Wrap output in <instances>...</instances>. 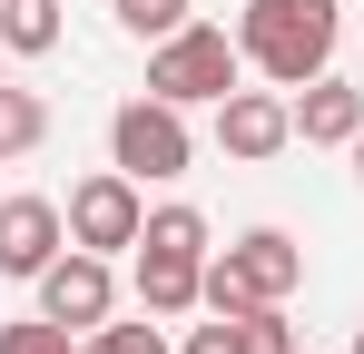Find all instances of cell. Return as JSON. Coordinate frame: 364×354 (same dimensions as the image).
<instances>
[{
    "mask_svg": "<svg viewBox=\"0 0 364 354\" xmlns=\"http://www.w3.org/2000/svg\"><path fill=\"white\" fill-rule=\"evenodd\" d=\"M237 50H246V69H266L276 89L325 79V59H335V0H246Z\"/></svg>",
    "mask_w": 364,
    "mask_h": 354,
    "instance_id": "6da1fadb",
    "label": "cell"
},
{
    "mask_svg": "<svg viewBox=\"0 0 364 354\" xmlns=\"http://www.w3.org/2000/svg\"><path fill=\"white\" fill-rule=\"evenodd\" d=\"M296 286H305V246L286 227H256L227 256H207V315H256V305H286Z\"/></svg>",
    "mask_w": 364,
    "mask_h": 354,
    "instance_id": "7a4b0ae2",
    "label": "cell"
},
{
    "mask_svg": "<svg viewBox=\"0 0 364 354\" xmlns=\"http://www.w3.org/2000/svg\"><path fill=\"white\" fill-rule=\"evenodd\" d=\"M237 69H246V50L227 40V30H197V20H187L178 40H158V50H148V99H178V109L227 99V89H237Z\"/></svg>",
    "mask_w": 364,
    "mask_h": 354,
    "instance_id": "3957f363",
    "label": "cell"
},
{
    "mask_svg": "<svg viewBox=\"0 0 364 354\" xmlns=\"http://www.w3.org/2000/svg\"><path fill=\"white\" fill-rule=\"evenodd\" d=\"M197 158V138H187V109L178 99H128L109 118V168H128L138 187H158V177H187Z\"/></svg>",
    "mask_w": 364,
    "mask_h": 354,
    "instance_id": "277c9868",
    "label": "cell"
},
{
    "mask_svg": "<svg viewBox=\"0 0 364 354\" xmlns=\"http://www.w3.org/2000/svg\"><path fill=\"white\" fill-rule=\"evenodd\" d=\"M69 246H89V256H119V246H138V227H148V197H138V177L128 168H99L69 187Z\"/></svg>",
    "mask_w": 364,
    "mask_h": 354,
    "instance_id": "5b68a950",
    "label": "cell"
},
{
    "mask_svg": "<svg viewBox=\"0 0 364 354\" xmlns=\"http://www.w3.org/2000/svg\"><path fill=\"white\" fill-rule=\"evenodd\" d=\"M217 148H227L237 168L286 158V148H296V99H286V89H227V99H217Z\"/></svg>",
    "mask_w": 364,
    "mask_h": 354,
    "instance_id": "8992f818",
    "label": "cell"
},
{
    "mask_svg": "<svg viewBox=\"0 0 364 354\" xmlns=\"http://www.w3.org/2000/svg\"><path fill=\"white\" fill-rule=\"evenodd\" d=\"M109 305H119V276H109V256H89V246H69L40 266V315H60L69 335H99L109 325Z\"/></svg>",
    "mask_w": 364,
    "mask_h": 354,
    "instance_id": "52a82bcc",
    "label": "cell"
},
{
    "mask_svg": "<svg viewBox=\"0 0 364 354\" xmlns=\"http://www.w3.org/2000/svg\"><path fill=\"white\" fill-rule=\"evenodd\" d=\"M69 246V217L60 197H0V276H30L40 286V266Z\"/></svg>",
    "mask_w": 364,
    "mask_h": 354,
    "instance_id": "ba28073f",
    "label": "cell"
},
{
    "mask_svg": "<svg viewBox=\"0 0 364 354\" xmlns=\"http://www.w3.org/2000/svg\"><path fill=\"white\" fill-rule=\"evenodd\" d=\"M355 128H364V89H355V79L325 69V79L296 89V138H305V148H355Z\"/></svg>",
    "mask_w": 364,
    "mask_h": 354,
    "instance_id": "9c48e42d",
    "label": "cell"
},
{
    "mask_svg": "<svg viewBox=\"0 0 364 354\" xmlns=\"http://www.w3.org/2000/svg\"><path fill=\"white\" fill-rule=\"evenodd\" d=\"M138 305L168 325V315H197L207 305V256H168V246H138Z\"/></svg>",
    "mask_w": 364,
    "mask_h": 354,
    "instance_id": "30bf717a",
    "label": "cell"
},
{
    "mask_svg": "<svg viewBox=\"0 0 364 354\" xmlns=\"http://www.w3.org/2000/svg\"><path fill=\"white\" fill-rule=\"evenodd\" d=\"M0 50L10 59H50L60 50V0H0Z\"/></svg>",
    "mask_w": 364,
    "mask_h": 354,
    "instance_id": "8fae6325",
    "label": "cell"
},
{
    "mask_svg": "<svg viewBox=\"0 0 364 354\" xmlns=\"http://www.w3.org/2000/svg\"><path fill=\"white\" fill-rule=\"evenodd\" d=\"M40 138H50V109H40V89H10V79H0V168H10V158H30Z\"/></svg>",
    "mask_w": 364,
    "mask_h": 354,
    "instance_id": "7c38bea8",
    "label": "cell"
},
{
    "mask_svg": "<svg viewBox=\"0 0 364 354\" xmlns=\"http://www.w3.org/2000/svg\"><path fill=\"white\" fill-rule=\"evenodd\" d=\"M138 246H168V256H207V217H197V207H148Z\"/></svg>",
    "mask_w": 364,
    "mask_h": 354,
    "instance_id": "4fadbf2b",
    "label": "cell"
},
{
    "mask_svg": "<svg viewBox=\"0 0 364 354\" xmlns=\"http://www.w3.org/2000/svg\"><path fill=\"white\" fill-rule=\"evenodd\" d=\"M119 30L158 50V40H178V30H187V0H119Z\"/></svg>",
    "mask_w": 364,
    "mask_h": 354,
    "instance_id": "5bb4252c",
    "label": "cell"
},
{
    "mask_svg": "<svg viewBox=\"0 0 364 354\" xmlns=\"http://www.w3.org/2000/svg\"><path fill=\"white\" fill-rule=\"evenodd\" d=\"M0 354H79V345L60 315H20V325H0Z\"/></svg>",
    "mask_w": 364,
    "mask_h": 354,
    "instance_id": "9a60e30c",
    "label": "cell"
},
{
    "mask_svg": "<svg viewBox=\"0 0 364 354\" xmlns=\"http://www.w3.org/2000/svg\"><path fill=\"white\" fill-rule=\"evenodd\" d=\"M246 325V354H296V325H286V305H256V315H237Z\"/></svg>",
    "mask_w": 364,
    "mask_h": 354,
    "instance_id": "2e32d148",
    "label": "cell"
},
{
    "mask_svg": "<svg viewBox=\"0 0 364 354\" xmlns=\"http://www.w3.org/2000/svg\"><path fill=\"white\" fill-rule=\"evenodd\" d=\"M79 354H168V335H158V325H99Z\"/></svg>",
    "mask_w": 364,
    "mask_h": 354,
    "instance_id": "e0dca14e",
    "label": "cell"
},
{
    "mask_svg": "<svg viewBox=\"0 0 364 354\" xmlns=\"http://www.w3.org/2000/svg\"><path fill=\"white\" fill-rule=\"evenodd\" d=\"M187 354H246V325L217 315V325H187Z\"/></svg>",
    "mask_w": 364,
    "mask_h": 354,
    "instance_id": "ac0fdd59",
    "label": "cell"
},
{
    "mask_svg": "<svg viewBox=\"0 0 364 354\" xmlns=\"http://www.w3.org/2000/svg\"><path fill=\"white\" fill-rule=\"evenodd\" d=\"M355 177H364V128H355Z\"/></svg>",
    "mask_w": 364,
    "mask_h": 354,
    "instance_id": "d6986e66",
    "label": "cell"
},
{
    "mask_svg": "<svg viewBox=\"0 0 364 354\" xmlns=\"http://www.w3.org/2000/svg\"><path fill=\"white\" fill-rule=\"evenodd\" d=\"M355 354H364V335H355Z\"/></svg>",
    "mask_w": 364,
    "mask_h": 354,
    "instance_id": "ffe728a7",
    "label": "cell"
}]
</instances>
